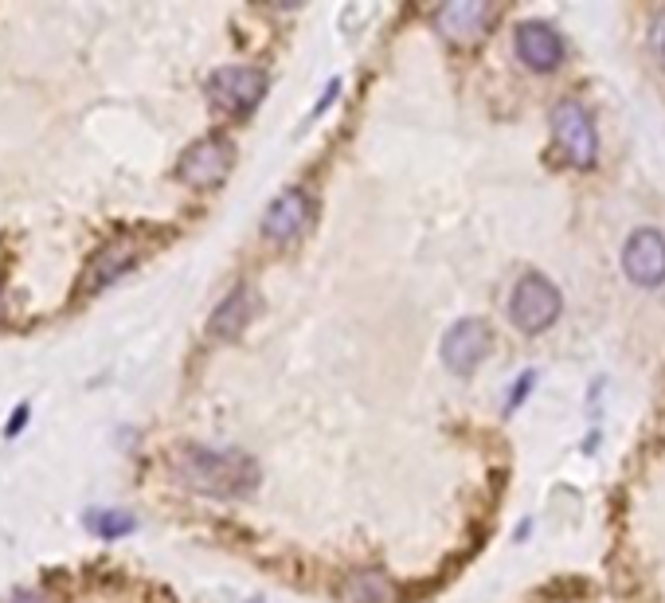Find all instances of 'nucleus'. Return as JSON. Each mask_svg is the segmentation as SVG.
<instances>
[{"label":"nucleus","mask_w":665,"mask_h":603,"mask_svg":"<svg viewBox=\"0 0 665 603\" xmlns=\"http://www.w3.org/2000/svg\"><path fill=\"white\" fill-rule=\"evenodd\" d=\"M177 474L188 490L212 494V498H247L259 486V466L243 451L184 447L177 455Z\"/></svg>","instance_id":"nucleus-1"},{"label":"nucleus","mask_w":665,"mask_h":603,"mask_svg":"<svg viewBox=\"0 0 665 603\" xmlns=\"http://www.w3.org/2000/svg\"><path fill=\"white\" fill-rule=\"evenodd\" d=\"M560 310H564L560 290L544 275H536V271L521 275L517 286H513V294H509V322L517 325L521 333H544V329H552L556 318H560Z\"/></svg>","instance_id":"nucleus-2"},{"label":"nucleus","mask_w":665,"mask_h":603,"mask_svg":"<svg viewBox=\"0 0 665 603\" xmlns=\"http://www.w3.org/2000/svg\"><path fill=\"white\" fill-rule=\"evenodd\" d=\"M552 138L560 145V153L576 165V169H591L599 157V134L591 122V110L576 102V98H560L552 106Z\"/></svg>","instance_id":"nucleus-3"},{"label":"nucleus","mask_w":665,"mask_h":603,"mask_svg":"<svg viewBox=\"0 0 665 603\" xmlns=\"http://www.w3.org/2000/svg\"><path fill=\"white\" fill-rule=\"evenodd\" d=\"M231 161H235V145L220 134H208V138L192 141L184 149L177 165V177L192 188H216L231 173Z\"/></svg>","instance_id":"nucleus-4"},{"label":"nucleus","mask_w":665,"mask_h":603,"mask_svg":"<svg viewBox=\"0 0 665 603\" xmlns=\"http://www.w3.org/2000/svg\"><path fill=\"white\" fill-rule=\"evenodd\" d=\"M208 94L231 118H247L266 94V75L255 67H220L208 79Z\"/></svg>","instance_id":"nucleus-5"},{"label":"nucleus","mask_w":665,"mask_h":603,"mask_svg":"<svg viewBox=\"0 0 665 603\" xmlns=\"http://www.w3.org/2000/svg\"><path fill=\"white\" fill-rule=\"evenodd\" d=\"M489 345H493V333L482 318H462L446 329L443 337V365L454 376H470L482 361L489 357Z\"/></svg>","instance_id":"nucleus-6"},{"label":"nucleus","mask_w":665,"mask_h":603,"mask_svg":"<svg viewBox=\"0 0 665 603\" xmlns=\"http://www.w3.org/2000/svg\"><path fill=\"white\" fill-rule=\"evenodd\" d=\"M622 271L634 286H662L665 282V235L658 228H638L622 243Z\"/></svg>","instance_id":"nucleus-7"},{"label":"nucleus","mask_w":665,"mask_h":603,"mask_svg":"<svg viewBox=\"0 0 665 603\" xmlns=\"http://www.w3.org/2000/svg\"><path fill=\"white\" fill-rule=\"evenodd\" d=\"M513 51H517V59L529 71L548 75V71H556L564 63V36L552 24H544V20H525L513 32Z\"/></svg>","instance_id":"nucleus-8"},{"label":"nucleus","mask_w":665,"mask_h":603,"mask_svg":"<svg viewBox=\"0 0 665 603\" xmlns=\"http://www.w3.org/2000/svg\"><path fill=\"white\" fill-rule=\"evenodd\" d=\"M313 200L306 188H286L270 208L263 212V235L270 243H290L310 228Z\"/></svg>","instance_id":"nucleus-9"},{"label":"nucleus","mask_w":665,"mask_h":603,"mask_svg":"<svg viewBox=\"0 0 665 603\" xmlns=\"http://www.w3.org/2000/svg\"><path fill=\"white\" fill-rule=\"evenodd\" d=\"M435 24L446 40H458V44H470L493 24V8L482 0H458V4H443L435 12Z\"/></svg>","instance_id":"nucleus-10"},{"label":"nucleus","mask_w":665,"mask_h":603,"mask_svg":"<svg viewBox=\"0 0 665 603\" xmlns=\"http://www.w3.org/2000/svg\"><path fill=\"white\" fill-rule=\"evenodd\" d=\"M255 310H259V298L251 294V286H235L220 306H216V314H212V322H208V333L220 337V341H235V337L251 325Z\"/></svg>","instance_id":"nucleus-11"},{"label":"nucleus","mask_w":665,"mask_h":603,"mask_svg":"<svg viewBox=\"0 0 665 603\" xmlns=\"http://www.w3.org/2000/svg\"><path fill=\"white\" fill-rule=\"evenodd\" d=\"M133 263H137V243L133 239H114V243H106L98 251V259H94V267H90L87 275V286L90 290H102V286H110L114 279H122Z\"/></svg>","instance_id":"nucleus-12"},{"label":"nucleus","mask_w":665,"mask_h":603,"mask_svg":"<svg viewBox=\"0 0 665 603\" xmlns=\"http://www.w3.org/2000/svg\"><path fill=\"white\" fill-rule=\"evenodd\" d=\"M83 525H87L94 537H106V541H118V537H130L137 529V517L126 510H87L83 513Z\"/></svg>","instance_id":"nucleus-13"},{"label":"nucleus","mask_w":665,"mask_h":603,"mask_svg":"<svg viewBox=\"0 0 665 603\" xmlns=\"http://www.w3.org/2000/svg\"><path fill=\"white\" fill-rule=\"evenodd\" d=\"M532 384H536V372H521V380L509 388V400H505V412H517L521 404H525V396L532 392Z\"/></svg>","instance_id":"nucleus-14"},{"label":"nucleus","mask_w":665,"mask_h":603,"mask_svg":"<svg viewBox=\"0 0 665 603\" xmlns=\"http://www.w3.org/2000/svg\"><path fill=\"white\" fill-rule=\"evenodd\" d=\"M650 55L665 67V8L650 20Z\"/></svg>","instance_id":"nucleus-15"},{"label":"nucleus","mask_w":665,"mask_h":603,"mask_svg":"<svg viewBox=\"0 0 665 603\" xmlns=\"http://www.w3.org/2000/svg\"><path fill=\"white\" fill-rule=\"evenodd\" d=\"M28 416H32V408H28V404H16V412H12V419L4 423V439H16V435L24 431V423H28Z\"/></svg>","instance_id":"nucleus-16"},{"label":"nucleus","mask_w":665,"mask_h":603,"mask_svg":"<svg viewBox=\"0 0 665 603\" xmlns=\"http://www.w3.org/2000/svg\"><path fill=\"white\" fill-rule=\"evenodd\" d=\"M337 91H341V83L333 79V83L325 87V98H321V102H317V106H313V110H310V118H317V114H325V110H329V106L337 102Z\"/></svg>","instance_id":"nucleus-17"},{"label":"nucleus","mask_w":665,"mask_h":603,"mask_svg":"<svg viewBox=\"0 0 665 603\" xmlns=\"http://www.w3.org/2000/svg\"><path fill=\"white\" fill-rule=\"evenodd\" d=\"M8 603H47V600L40 596V592H16V596H12Z\"/></svg>","instance_id":"nucleus-18"},{"label":"nucleus","mask_w":665,"mask_h":603,"mask_svg":"<svg viewBox=\"0 0 665 603\" xmlns=\"http://www.w3.org/2000/svg\"><path fill=\"white\" fill-rule=\"evenodd\" d=\"M251 603H263V600H251Z\"/></svg>","instance_id":"nucleus-19"}]
</instances>
